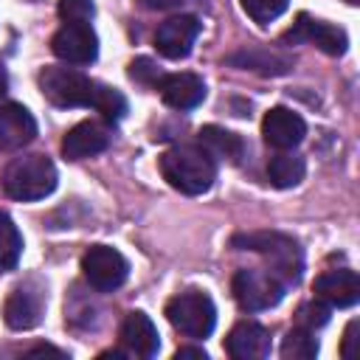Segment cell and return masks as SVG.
Listing matches in <instances>:
<instances>
[{
	"instance_id": "obj_1",
	"label": "cell",
	"mask_w": 360,
	"mask_h": 360,
	"mask_svg": "<svg viewBox=\"0 0 360 360\" xmlns=\"http://www.w3.org/2000/svg\"><path fill=\"white\" fill-rule=\"evenodd\" d=\"M160 174L163 180L177 188L180 194H205L214 180H217V160L202 149V146H191V143H180L166 149L158 158Z\"/></svg>"
},
{
	"instance_id": "obj_2",
	"label": "cell",
	"mask_w": 360,
	"mask_h": 360,
	"mask_svg": "<svg viewBox=\"0 0 360 360\" xmlns=\"http://www.w3.org/2000/svg\"><path fill=\"white\" fill-rule=\"evenodd\" d=\"M233 248L239 250H253L259 253L270 273L278 276L287 287L298 284L301 273H304V250L298 245V239H292L290 233L281 231H253V233H236L231 239Z\"/></svg>"
},
{
	"instance_id": "obj_3",
	"label": "cell",
	"mask_w": 360,
	"mask_h": 360,
	"mask_svg": "<svg viewBox=\"0 0 360 360\" xmlns=\"http://www.w3.org/2000/svg\"><path fill=\"white\" fill-rule=\"evenodd\" d=\"M59 183L56 166L45 155H22L14 158L3 172V191L11 200H45Z\"/></svg>"
},
{
	"instance_id": "obj_4",
	"label": "cell",
	"mask_w": 360,
	"mask_h": 360,
	"mask_svg": "<svg viewBox=\"0 0 360 360\" xmlns=\"http://www.w3.org/2000/svg\"><path fill=\"white\" fill-rule=\"evenodd\" d=\"M169 323L186 338H208L217 326V307L202 290H183L166 304Z\"/></svg>"
},
{
	"instance_id": "obj_5",
	"label": "cell",
	"mask_w": 360,
	"mask_h": 360,
	"mask_svg": "<svg viewBox=\"0 0 360 360\" xmlns=\"http://www.w3.org/2000/svg\"><path fill=\"white\" fill-rule=\"evenodd\" d=\"M96 84L90 76L73 70V68H59L51 65L39 73V90L42 96L62 110L70 107H93V96H96Z\"/></svg>"
},
{
	"instance_id": "obj_6",
	"label": "cell",
	"mask_w": 360,
	"mask_h": 360,
	"mask_svg": "<svg viewBox=\"0 0 360 360\" xmlns=\"http://www.w3.org/2000/svg\"><path fill=\"white\" fill-rule=\"evenodd\" d=\"M233 298L236 304L245 309V312H262V309H270L276 307L284 292H287V284L273 276L270 270H236L233 273Z\"/></svg>"
},
{
	"instance_id": "obj_7",
	"label": "cell",
	"mask_w": 360,
	"mask_h": 360,
	"mask_svg": "<svg viewBox=\"0 0 360 360\" xmlns=\"http://www.w3.org/2000/svg\"><path fill=\"white\" fill-rule=\"evenodd\" d=\"M82 273L87 284L98 292L118 290L129 276V262L110 245H93L82 256Z\"/></svg>"
},
{
	"instance_id": "obj_8",
	"label": "cell",
	"mask_w": 360,
	"mask_h": 360,
	"mask_svg": "<svg viewBox=\"0 0 360 360\" xmlns=\"http://www.w3.org/2000/svg\"><path fill=\"white\" fill-rule=\"evenodd\" d=\"M45 315V287L39 284V278H28L22 284H17L3 307V318L11 329L25 332L34 329Z\"/></svg>"
},
{
	"instance_id": "obj_9",
	"label": "cell",
	"mask_w": 360,
	"mask_h": 360,
	"mask_svg": "<svg viewBox=\"0 0 360 360\" xmlns=\"http://www.w3.org/2000/svg\"><path fill=\"white\" fill-rule=\"evenodd\" d=\"M284 45H298V42H312L318 45L323 53L329 56H343L346 53V45H349V37L343 28L332 25V22H323V20H312L309 14H298L292 28L284 31L281 37Z\"/></svg>"
},
{
	"instance_id": "obj_10",
	"label": "cell",
	"mask_w": 360,
	"mask_h": 360,
	"mask_svg": "<svg viewBox=\"0 0 360 360\" xmlns=\"http://www.w3.org/2000/svg\"><path fill=\"white\" fill-rule=\"evenodd\" d=\"M51 51L56 59L68 65H90L98 56V37L90 28V22H65L53 34Z\"/></svg>"
},
{
	"instance_id": "obj_11",
	"label": "cell",
	"mask_w": 360,
	"mask_h": 360,
	"mask_svg": "<svg viewBox=\"0 0 360 360\" xmlns=\"http://www.w3.org/2000/svg\"><path fill=\"white\" fill-rule=\"evenodd\" d=\"M200 20L194 14H180V17H169L166 22H160V28L155 31V48L160 56L166 59H186L200 37Z\"/></svg>"
},
{
	"instance_id": "obj_12",
	"label": "cell",
	"mask_w": 360,
	"mask_h": 360,
	"mask_svg": "<svg viewBox=\"0 0 360 360\" xmlns=\"http://www.w3.org/2000/svg\"><path fill=\"white\" fill-rule=\"evenodd\" d=\"M112 141V132L107 124L101 121H79L76 127L68 129V135L62 138V155L68 160H84V158H93L98 152H104Z\"/></svg>"
},
{
	"instance_id": "obj_13",
	"label": "cell",
	"mask_w": 360,
	"mask_h": 360,
	"mask_svg": "<svg viewBox=\"0 0 360 360\" xmlns=\"http://www.w3.org/2000/svg\"><path fill=\"white\" fill-rule=\"evenodd\" d=\"M315 298L326 301L329 307H354L360 301V278L354 270L340 267V270H326L315 278L312 284Z\"/></svg>"
},
{
	"instance_id": "obj_14",
	"label": "cell",
	"mask_w": 360,
	"mask_h": 360,
	"mask_svg": "<svg viewBox=\"0 0 360 360\" xmlns=\"http://www.w3.org/2000/svg\"><path fill=\"white\" fill-rule=\"evenodd\" d=\"M37 138V121L22 104H0V152H17Z\"/></svg>"
},
{
	"instance_id": "obj_15",
	"label": "cell",
	"mask_w": 360,
	"mask_h": 360,
	"mask_svg": "<svg viewBox=\"0 0 360 360\" xmlns=\"http://www.w3.org/2000/svg\"><path fill=\"white\" fill-rule=\"evenodd\" d=\"M262 135L276 149H292V146H298L304 141L307 124H304V118L298 112H292L287 107H273L262 118Z\"/></svg>"
},
{
	"instance_id": "obj_16",
	"label": "cell",
	"mask_w": 360,
	"mask_h": 360,
	"mask_svg": "<svg viewBox=\"0 0 360 360\" xmlns=\"http://www.w3.org/2000/svg\"><path fill=\"white\" fill-rule=\"evenodd\" d=\"M121 346H124V354H132V357H155L158 349H160V335L152 323V318L141 309L129 312L121 323Z\"/></svg>"
},
{
	"instance_id": "obj_17",
	"label": "cell",
	"mask_w": 360,
	"mask_h": 360,
	"mask_svg": "<svg viewBox=\"0 0 360 360\" xmlns=\"http://www.w3.org/2000/svg\"><path fill=\"white\" fill-rule=\"evenodd\" d=\"M225 352L233 360H262L270 354V332L256 321H239L225 338Z\"/></svg>"
},
{
	"instance_id": "obj_18",
	"label": "cell",
	"mask_w": 360,
	"mask_h": 360,
	"mask_svg": "<svg viewBox=\"0 0 360 360\" xmlns=\"http://www.w3.org/2000/svg\"><path fill=\"white\" fill-rule=\"evenodd\" d=\"M158 90H160V98L172 110H194L205 98V82L197 73H188V70L163 76Z\"/></svg>"
},
{
	"instance_id": "obj_19",
	"label": "cell",
	"mask_w": 360,
	"mask_h": 360,
	"mask_svg": "<svg viewBox=\"0 0 360 360\" xmlns=\"http://www.w3.org/2000/svg\"><path fill=\"white\" fill-rule=\"evenodd\" d=\"M228 62L242 70H256L262 76H284L292 68V59L287 53L270 51V48H242V51L231 53Z\"/></svg>"
},
{
	"instance_id": "obj_20",
	"label": "cell",
	"mask_w": 360,
	"mask_h": 360,
	"mask_svg": "<svg viewBox=\"0 0 360 360\" xmlns=\"http://www.w3.org/2000/svg\"><path fill=\"white\" fill-rule=\"evenodd\" d=\"M197 143L214 158V160H228V163H239L242 155H245V143L236 132L225 129V127H217V124H208L197 132Z\"/></svg>"
},
{
	"instance_id": "obj_21",
	"label": "cell",
	"mask_w": 360,
	"mask_h": 360,
	"mask_svg": "<svg viewBox=\"0 0 360 360\" xmlns=\"http://www.w3.org/2000/svg\"><path fill=\"white\" fill-rule=\"evenodd\" d=\"M304 172H307V163L295 152H278L267 163V177H270V183L276 188H292V186H298L304 180Z\"/></svg>"
},
{
	"instance_id": "obj_22",
	"label": "cell",
	"mask_w": 360,
	"mask_h": 360,
	"mask_svg": "<svg viewBox=\"0 0 360 360\" xmlns=\"http://www.w3.org/2000/svg\"><path fill=\"white\" fill-rule=\"evenodd\" d=\"M20 253H22V236L14 219L6 211H0V273L14 270L20 262Z\"/></svg>"
},
{
	"instance_id": "obj_23",
	"label": "cell",
	"mask_w": 360,
	"mask_h": 360,
	"mask_svg": "<svg viewBox=\"0 0 360 360\" xmlns=\"http://www.w3.org/2000/svg\"><path fill=\"white\" fill-rule=\"evenodd\" d=\"M315 354H318L315 332H307V329H298L295 326L281 340V357L284 360H312Z\"/></svg>"
},
{
	"instance_id": "obj_24",
	"label": "cell",
	"mask_w": 360,
	"mask_h": 360,
	"mask_svg": "<svg viewBox=\"0 0 360 360\" xmlns=\"http://www.w3.org/2000/svg\"><path fill=\"white\" fill-rule=\"evenodd\" d=\"M93 110L101 112L104 121H121L127 115V98L121 96V90L107 87V84H96V96H93Z\"/></svg>"
},
{
	"instance_id": "obj_25",
	"label": "cell",
	"mask_w": 360,
	"mask_h": 360,
	"mask_svg": "<svg viewBox=\"0 0 360 360\" xmlns=\"http://www.w3.org/2000/svg\"><path fill=\"white\" fill-rule=\"evenodd\" d=\"M329 315H332V307L326 301L315 298V301H307L295 312V326L298 329H307V332H315V329H321V326L329 323Z\"/></svg>"
},
{
	"instance_id": "obj_26",
	"label": "cell",
	"mask_w": 360,
	"mask_h": 360,
	"mask_svg": "<svg viewBox=\"0 0 360 360\" xmlns=\"http://www.w3.org/2000/svg\"><path fill=\"white\" fill-rule=\"evenodd\" d=\"M239 3H242L245 14L259 25H267V22L278 20L290 6V0H239Z\"/></svg>"
},
{
	"instance_id": "obj_27",
	"label": "cell",
	"mask_w": 360,
	"mask_h": 360,
	"mask_svg": "<svg viewBox=\"0 0 360 360\" xmlns=\"http://www.w3.org/2000/svg\"><path fill=\"white\" fill-rule=\"evenodd\" d=\"M129 79L138 82V84H143V87H158L160 79H163V73L158 70V65L149 56H138V59L129 62Z\"/></svg>"
},
{
	"instance_id": "obj_28",
	"label": "cell",
	"mask_w": 360,
	"mask_h": 360,
	"mask_svg": "<svg viewBox=\"0 0 360 360\" xmlns=\"http://www.w3.org/2000/svg\"><path fill=\"white\" fill-rule=\"evenodd\" d=\"M56 11L65 22H90L96 14V6L93 0H59Z\"/></svg>"
},
{
	"instance_id": "obj_29",
	"label": "cell",
	"mask_w": 360,
	"mask_h": 360,
	"mask_svg": "<svg viewBox=\"0 0 360 360\" xmlns=\"http://www.w3.org/2000/svg\"><path fill=\"white\" fill-rule=\"evenodd\" d=\"M357 332H360V321L354 318V321L346 323V332H343V340H340V357L343 360H352L357 354V340H360Z\"/></svg>"
},
{
	"instance_id": "obj_30",
	"label": "cell",
	"mask_w": 360,
	"mask_h": 360,
	"mask_svg": "<svg viewBox=\"0 0 360 360\" xmlns=\"http://www.w3.org/2000/svg\"><path fill=\"white\" fill-rule=\"evenodd\" d=\"M25 354H28V357H37V354H53V357H65V352H62V349H56V346H51V343H37V346L25 349Z\"/></svg>"
},
{
	"instance_id": "obj_31",
	"label": "cell",
	"mask_w": 360,
	"mask_h": 360,
	"mask_svg": "<svg viewBox=\"0 0 360 360\" xmlns=\"http://www.w3.org/2000/svg\"><path fill=\"white\" fill-rule=\"evenodd\" d=\"M146 8H152V11H169V8H177V6H183L186 0H141Z\"/></svg>"
},
{
	"instance_id": "obj_32",
	"label": "cell",
	"mask_w": 360,
	"mask_h": 360,
	"mask_svg": "<svg viewBox=\"0 0 360 360\" xmlns=\"http://www.w3.org/2000/svg\"><path fill=\"white\" fill-rule=\"evenodd\" d=\"M174 357H177V360H186V357H197V360H208V354H205V349H194V346H186V349H177V352H174Z\"/></svg>"
},
{
	"instance_id": "obj_33",
	"label": "cell",
	"mask_w": 360,
	"mask_h": 360,
	"mask_svg": "<svg viewBox=\"0 0 360 360\" xmlns=\"http://www.w3.org/2000/svg\"><path fill=\"white\" fill-rule=\"evenodd\" d=\"M6 90H8V73H6V68H3V62H0V98L6 96Z\"/></svg>"
},
{
	"instance_id": "obj_34",
	"label": "cell",
	"mask_w": 360,
	"mask_h": 360,
	"mask_svg": "<svg viewBox=\"0 0 360 360\" xmlns=\"http://www.w3.org/2000/svg\"><path fill=\"white\" fill-rule=\"evenodd\" d=\"M346 3H349V6H357V3H360V0H346Z\"/></svg>"
}]
</instances>
